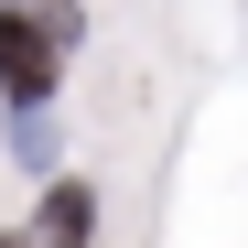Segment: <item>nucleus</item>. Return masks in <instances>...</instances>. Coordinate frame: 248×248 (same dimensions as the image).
<instances>
[{
  "label": "nucleus",
  "mask_w": 248,
  "mask_h": 248,
  "mask_svg": "<svg viewBox=\"0 0 248 248\" xmlns=\"http://www.w3.org/2000/svg\"><path fill=\"white\" fill-rule=\"evenodd\" d=\"M65 44H76V11H65V0H11V11H0V87L32 108L65 76Z\"/></svg>",
  "instance_id": "nucleus-1"
},
{
  "label": "nucleus",
  "mask_w": 248,
  "mask_h": 248,
  "mask_svg": "<svg viewBox=\"0 0 248 248\" xmlns=\"http://www.w3.org/2000/svg\"><path fill=\"white\" fill-rule=\"evenodd\" d=\"M44 227L76 248V237H87V184H54V205H44Z\"/></svg>",
  "instance_id": "nucleus-2"
},
{
  "label": "nucleus",
  "mask_w": 248,
  "mask_h": 248,
  "mask_svg": "<svg viewBox=\"0 0 248 248\" xmlns=\"http://www.w3.org/2000/svg\"><path fill=\"white\" fill-rule=\"evenodd\" d=\"M0 248H32V237H0Z\"/></svg>",
  "instance_id": "nucleus-3"
}]
</instances>
